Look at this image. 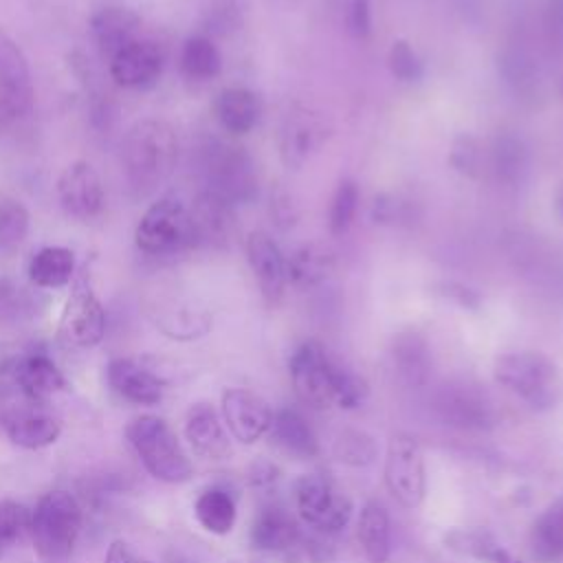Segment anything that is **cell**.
Listing matches in <instances>:
<instances>
[{"label":"cell","mask_w":563,"mask_h":563,"mask_svg":"<svg viewBox=\"0 0 563 563\" xmlns=\"http://www.w3.org/2000/svg\"><path fill=\"white\" fill-rule=\"evenodd\" d=\"M29 233V211L22 202L0 198V255L13 253Z\"/></svg>","instance_id":"cell-34"},{"label":"cell","mask_w":563,"mask_h":563,"mask_svg":"<svg viewBox=\"0 0 563 563\" xmlns=\"http://www.w3.org/2000/svg\"><path fill=\"white\" fill-rule=\"evenodd\" d=\"M178 158L176 132L161 119L136 121L123 141L121 163L125 183L136 198L154 194L172 174Z\"/></svg>","instance_id":"cell-1"},{"label":"cell","mask_w":563,"mask_h":563,"mask_svg":"<svg viewBox=\"0 0 563 563\" xmlns=\"http://www.w3.org/2000/svg\"><path fill=\"white\" fill-rule=\"evenodd\" d=\"M26 310V297L22 288L9 279H0V319H20Z\"/></svg>","instance_id":"cell-41"},{"label":"cell","mask_w":563,"mask_h":563,"mask_svg":"<svg viewBox=\"0 0 563 563\" xmlns=\"http://www.w3.org/2000/svg\"><path fill=\"white\" fill-rule=\"evenodd\" d=\"M163 64V48L152 40L136 37L110 59V75L123 88H147L161 77Z\"/></svg>","instance_id":"cell-15"},{"label":"cell","mask_w":563,"mask_h":563,"mask_svg":"<svg viewBox=\"0 0 563 563\" xmlns=\"http://www.w3.org/2000/svg\"><path fill=\"white\" fill-rule=\"evenodd\" d=\"M548 31L556 40H563V0L548 2Z\"/></svg>","instance_id":"cell-45"},{"label":"cell","mask_w":563,"mask_h":563,"mask_svg":"<svg viewBox=\"0 0 563 563\" xmlns=\"http://www.w3.org/2000/svg\"><path fill=\"white\" fill-rule=\"evenodd\" d=\"M185 438L194 453L205 460H224L231 451L218 411L209 402H196L185 418Z\"/></svg>","instance_id":"cell-19"},{"label":"cell","mask_w":563,"mask_h":563,"mask_svg":"<svg viewBox=\"0 0 563 563\" xmlns=\"http://www.w3.org/2000/svg\"><path fill=\"white\" fill-rule=\"evenodd\" d=\"M31 510L13 499L0 501V550L18 543L29 534Z\"/></svg>","instance_id":"cell-36"},{"label":"cell","mask_w":563,"mask_h":563,"mask_svg":"<svg viewBox=\"0 0 563 563\" xmlns=\"http://www.w3.org/2000/svg\"><path fill=\"white\" fill-rule=\"evenodd\" d=\"M222 57L216 44L205 35H194L183 44L180 68L189 79L207 81L220 73Z\"/></svg>","instance_id":"cell-33"},{"label":"cell","mask_w":563,"mask_h":563,"mask_svg":"<svg viewBox=\"0 0 563 563\" xmlns=\"http://www.w3.org/2000/svg\"><path fill=\"white\" fill-rule=\"evenodd\" d=\"M394 365L398 376L411 385L420 387L427 383L431 372V354L427 343L418 334H402L394 343Z\"/></svg>","instance_id":"cell-31"},{"label":"cell","mask_w":563,"mask_h":563,"mask_svg":"<svg viewBox=\"0 0 563 563\" xmlns=\"http://www.w3.org/2000/svg\"><path fill=\"white\" fill-rule=\"evenodd\" d=\"M356 202H358V189L352 180H341L334 196H332V207H330V231L332 235H341L343 231H347L354 211H356Z\"/></svg>","instance_id":"cell-38"},{"label":"cell","mask_w":563,"mask_h":563,"mask_svg":"<svg viewBox=\"0 0 563 563\" xmlns=\"http://www.w3.org/2000/svg\"><path fill=\"white\" fill-rule=\"evenodd\" d=\"M559 209H561V213H563V194L559 196Z\"/></svg>","instance_id":"cell-46"},{"label":"cell","mask_w":563,"mask_h":563,"mask_svg":"<svg viewBox=\"0 0 563 563\" xmlns=\"http://www.w3.org/2000/svg\"><path fill=\"white\" fill-rule=\"evenodd\" d=\"M561 90H563V81H561Z\"/></svg>","instance_id":"cell-47"},{"label":"cell","mask_w":563,"mask_h":563,"mask_svg":"<svg viewBox=\"0 0 563 563\" xmlns=\"http://www.w3.org/2000/svg\"><path fill=\"white\" fill-rule=\"evenodd\" d=\"M451 165L460 172V174H466V176H475L479 172V163H482V150H479V143L473 139V136H457L453 141V147H451V156H449Z\"/></svg>","instance_id":"cell-40"},{"label":"cell","mask_w":563,"mask_h":563,"mask_svg":"<svg viewBox=\"0 0 563 563\" xmlns=\"http://www.w3.org/2000/svg\"><path fill=\"white\" fill-rule=\"evenodd\" d=\"M341 367L343 365L334 361L321 343H301L292 352L288 363L297 398L310 409H330L332 405H336V385Z\"/></svg>","instance_id":"cell-5"},{"label":"cell","mask_w":563,"mask_h":563,"mask_svg":"<svg viewBox=\"0 0 563 563\" xmlns=\"http://www.w3.org/2000/svg\"><path fill=\"white\" fill-rule=\"evenodd\" d=\"M334 266L332 253L321 244H303L286 257V279L292 286L310 288L323 282Z\"/></svg>","instance_id":"cell-29"},{"label":"cell","mask_w":563,"mask_h":563,"mask_svg":"<svg viewBox=\"0 0 563 563\" xmlns=\"http://www.w3.org/2000/svg\"><path fill=\"white\" fill-rule=\"evenodd\" d=\"M347 31L356 37H365L372 29V11H369V2L367 0H350L347 2Z\"/></svg>","instance_id":"cell-43"},{"label":"cell","mask_w":563,"mask_h":563,"mask_svg":"<svg viewBox=\"0 0 563 563\" xmlns=\"http://www.w3.org/2000/svg\"><path fill=\"white\" fill-rule=\"evenodd\" d=\"M358 543L369 563H385L391 550L389 515L383 504L367 501L358 517Z\"/></svg>","instance_id":"cell-28"},{"label":"cell","mask_w":563,"mask_h":563,"mask_svg":"<svg viewBox=\"0 0 563 563\" xmlns=\"http://www.w3.org/2000/svg\"><path fill=\"white\" fill-rule=\"evenodd\" d=\"M216 117L227 132L246 134L255 128L262 106L255 92L246 88H227L216 99Z\"/></svg>","instance_id":"cell-27"},{"label":"cell","mask_w":563,"mask_h":563,"mask_svg":"<svg viewBox=\"0 0 563 563\" xmlns=\"http://www.w3.org/2000/svg\"><path fill=\"white\" fill-rule=\"evenodd\" d=\"M0 198H2V194H0Z\"/></svg>","instance_id":"cell-48"},{"label":"cell","mask_w":563,"mask_h":563,"mask_svg":"<svg viewBox=\"0 0 563 563\" xmlns=\"http://www.w3.org/2000/svg\"><path fill=\"white\" fill-rule=\"evenodd\" d=\"M194 515L207 532L227 534V532H231V528L235 523L238 510H235L233 497L224 488L213 486L198 495V499L194 504Z\"/></svg>","instance_id":"cell-32"},{"label":"cell","mask_w":563,"mask_h":563,"mask_svg":"<svg viewBox=\"0 0 563 563\" xmlns=\"http://www.w3.org/2000/svg\"><path fill=\"white\" fill-rule=\"evenodd\" d=\"M246 257L264 299L268 303H277L288 284L286 257L282 255L277 242L264 231H253L246 238Z\"/></svg>","instance_id":"cell-16"},{"label":"cell","mask_w":563,"mask_h":563,"mask_svg":"<svg viewBox=\"0 0 563 563\" xmlns=\"http://www.w3.org/2000/svg\"><path fill=\"white\" fill-rule=\"evenodd\" d=\"M139 18L130 11V9H121V7H106L101 9L90 26H92V35L95 42L101 51L103 57H108V62L130 42H134L139 35Z\"/></svg>","instance_id":"cell-23"},{"label":"cell","mask_w":563,"mask_h":563,"mask_svg":"<svg viewBox=\"0 0 563 563\" xmlns=\"http://www.w3.org/2000/svg\"><path fill=\"white\" fill-rule=\"evenodd\" d=\"M273 442L288 455L299 460H310L319 453V442L312 431V427L306 422V418L297 409H279L273 413L271 429H268Z\"/></svg>","instance_id":"cell-24"},{"label":"cell","mask_w":563,"mask_h":563,"mask_svg":"<svg viewBox=\"0 0 563 563\" xmlns=\"http://www.w3.org/2000/svg\"><path fill=\"white\" fill-rule=\"evenodd\" d=\"M303 541L297 521L282 508L268 506L257 512L251 526V543L262 552H290Z\"/></svg>","instance_id":"cell-22"},{"label":"cell","mask_w":563,"mask_h":563,"mask_svg":"<svg viewBox=\"0 0 563 563\" xmlns=\"http://www.w3.org/2000/svg\"><path fill=\"white\" fill-rule=\"evenodd\" d=\"M134 240L147 255H174L196 246L189 209L176 198L156 200L139 220Z\"/></svg>","instance_id":"cell-6"},{"label":"cell","mask_w":563,"mask_h":563,"mask_svg":"<svg viewBox=\"0 0 563 563\" xmlns=\"http://www.w3.org/2000/svg\"><path fill=\"white\" fill-rule=\"evenodd\" d=\"M106 312L86 279L75 282L59 319V334L73 347H92L103 339Z\"/></svg>","instance_id":"cell-12"},{"label":"cell","mask_w":563,"mask_h":563,"mask_svg":"<svg viewBox=\"0 0 563 563\" xmlns=\"http://www.w3.org/2000/svg\"><path fill=\"white\" fill-rule=\"evenodd\" d=\"M433 409L444 424L462 431H486L497 420L488 394L468 383L444 385L433 398Z\"/></svg>","instance_id":"cell-11"},{"label":"cell","mask_w":563,"mask_h":563,"mask_svg":"<svg viewBox=\"0 0 563 563\" xmlns=\"http://www.w3.org/2000/svg\"><path fill=\"white\" fill-rule=\"evenodd\" d=\"M495 380L534 409L550 407L559 389V369L541 352H508L495 361Z\"/></svg>","instance_id":"cell-4"},{"label":"cell","mask_w":563,"mask_h":563,"mask_svg":"<svg viewBox=\"0 0 563 563\" xmlns=\"http://www.w3.org/2000/svg\"><path fill=\"white\" fill-rule=\"evenodd\" d=\"M493 165L499 178L512 183L517 178H521L526 165H528V156H526V147L519 139L515 136H501L495 143L493 150Z\"/></svg>","instance_id":"cell-35"},{"label":"cell","mask_w":563,"mask_h":563,"mask_svg":"<svg viewBox=\"0 0 563 563\" xmlns=\"http://www.w3.org/2000/svg\"><path fill=\"white\" fill-rule=\"evenodd\" d=\"M81 506L68 490L44 493L31 510V541L44 563L70 559L81 532Z\"/></svg>","instance_id":"cell-2"},{"label":"cell","mask_w":563,"mask_h":563,"mask_svg":"<svg viewBox=\"0 0 563 563\" xmlns=\"http://www.w3.org/2000/svg\"><path fill=\"white\" fill-rule=\"evenodd\" d=\"M389 68H391V73H394L398 79H402V81H413V79H420V75H422V62H420V57H418L416 51H413L407 42H402V40L394 42V46H391V51H389Z\"/></svg>","instance_id":"cell-39"},{"label":"cell","mask_w":563,"mask_h":563,"mask_svg":"<svg viewBox=\"0 0 563 563\" xmlns=\"http://www.w3.org/2000/svg\"><path fill=\"white\" fill-rule=\"evenodd\" d=\"M125 435L141 464L154 479L180 484L191 477V460L183 451L174 429L163 418L152 413L139 416L128 424Z\"/></svg>","instance_id":"cell-3"},{"label":"cell","mask_w":563,"mask_h":563,"mask_svg":"<svg viewBox=\"0 0 563 563\" xmlns=\"http://www.w3.org/2000/svg\"><path fill=\"white\" fill-rule=\"evenodd\" d=\"M334 453L341 462L352 466H367L376 457L374 440L363 431H343L334 444Z\"/></svg>","instance_id":"cell-37"},{"label":"cell","mask_w":563,"mask_h":563,"mask_svg":"<svg viewBox=\"0 0 563 563\" xmlns=\"http://www.w3.org/2000/svg\"><path fill=\"white\" fill-rule=\"evenodd\" d=\"M323 141V125L306 108H295L286 114L282 125V161L288 167H299L310 152H314Z\"/></svg>","instance_id":"cell-21"},{"label":"cell","mask_w":563,"mask_h":563,"mask_svg":"<svg viewBox=\"0 0 563 563\" xmlns=\"http://www.w3.org/2000/svg\"><path fill=\"white\" fill-rule=\"evenodd\" d=\"M295 504L301 521L314 532H339L352 517V501L325 475L308 473L295 484Z\"/></svg>","instance_id":"cell-8"},{"label":"cell","mask_w":563,"mask_h":563,"mask_svg":"<svg viewBox=\"0 0 563 563\" xmlns=\"http://www.w3.org/2000/svg\"><path fill=\"white\" fill-rule=\"evenodd\" d=\"M271 218L275 220V224L279 229H290L297 220V209H295V202L290 198L288 191L284 189H277L273 196H271Z\"/></svg>","instance_id":"cell-42"},{"label":"cell","mask_w":563,"mask_h":563,"mask_svg":"<svg viewBox=\"0 0 563 563\" xmlns=\"http://www.w3.org/2000/svg\"><path fill=\"white\" fill-rule=\"evenodd\" d=\"M33 79L22 48L0 29V130L24 121L33 110Z\"/></svg>","instance_id":"cell-9"},{"label":"cell","mask_w":563,"mask_h":563,"mask_svg":"<svg viewBox=\"0 0 563 563\" xmlns=\"http://www.w3.org/2000/svg\"><path fill=\"white\" fill-rule=\"evenodd\" d=\"M106 374L112 391L128 402L156 405L163 398V380L134 358H112Z\"/></svg>","instance_id":"cell-17"},{"label":"cell","mask_w":563,"mask_h":563,"mask_svg":"<svg viewBox=\"0 0 563 563\" xmlns=\"http://www.w3.org/2000/svg\"><path fill=\"white\" fill-rule=\"evenodd\" d=\"M222 418L231 435L242 444L257 442L271 429L273 411L257 394L231 387L222 394Z\"/></svg>","instance_id":"cell-14"},{"label":"cell","mask_w":563,"mask_h":563,"mask_svg":"<svg viewBox=\"0 0 563 563\" xmlns=\"http://www.w3.org/2000/svg\"><path fill=\"white\" fill-rule=\"evenodd\" d=\"M200 167L207 180V189L229 205L246 202L255 196L257 178L251 158L233 145L211 141L202 147Z\"/></svg>","instance_id":"cell-7"},{"label":"cell","mask_w":563,"mask_h":563,"mask_svg":"<svg viewBox=\"0 0 563 563\" xmlns=\"http://www.w3.org/2000/svg\"><path fill=\"white\" fill-rule=\"evenodd\" d=\"M2 427L9 440L22 449H44L57 442L62 433V422L42 409V405H31L18 413H11L2 420Z\"/></svg>","instance_id":"cell-20"},{"label":"cell","mask_w":563,"mask_h":563,"mask_svg":"<svg viewBox=\"0 0 563 563\" xmlns=\"http://www.w3.org/2000/svg\"><path fill=\"white\" fill-rule=\"evenodd\" d=\"M528 552L537 563L563 559V497L548 506L528 532Z\"/></svg>","instance_id":"cell-26"},{"label":"cell","mask_w":563,"mask_h":563,"mask_svg":"<svg viewBox=\"0 0 563 563\" xmlns=\"http://www.w3.org/2000/svg\"><path fill=\"white\" fill-rule=\"evenodd\" d=\"M73 273L75 257L66 246H44L29 264L31 282L40 288H62L73 279Z\"/></svg>","instance_id":"cell-30"},{"label":"cell","mask_w":563,"mask_h":563,"mask_svg":"<svg viewBox=\"0 0 563 563\" xmlns=\"http://www.w3.org/2000/svg\"><path fill=\"white\" fill-rule=\"evenodd\" d=\"M194 244H216L229 235L231 205L211 191H202L189 209Z\"/></svg>","instance_id":"cell-25"},{"label":"cell","mask_w":563,"mask_h":563,"mask_svg":"<svg viewBox=\"0 0 563 563\" xmlns=\"http://www.w3.org/2000/svg\"><path fill=\"white\" fill-rule=\"evenodd\" d=\"M57 198L68 218L90 220L103 209V185L97 169L77 161L70 163L57 180Z\"/></svg>","instance_id":"cell-13"},{"label":"cell","mask_w":563,"mask_h":563,"mask_svg":"<svg viewBox=\"0 0 563 563\" xmlns=\"http://www.w3.org/2000/svg\"><path fill=\"white\" fill-rule=\"evenodd\" d=\"M385 486L391 497L405 506L416 508L424 499L427 475H424V455L420 444L407 435L396 433L385 453Z\"/></svg>","instance_id":"cell-10"},{"label":"cell","mask_w":563,"mask_h":563,"mask_svg":"<svg viewBox=\"0 0 563 563\" xmlns=\"http://www.w3.org/2000/svg\"><path fill=\"white\" fill-rule=\"evenodd\" d=\"M11 374L22 396L37 405H44L53 394L66 387L64 374L46 354L11 358Z\"/></svg>","instance_id":"cell-18"},{"label":"cell","mask_w":563,"mask_h":563,"mask_svg":"<svg viewBox=\"0 0 563 563\" xmlns=\"http://www.w3.org/2000/svg\"><path fill=\"white\" fill-rule=\"evenodd\" d=\"M106 563H152L150 559L141 556L130 543L117 539L108 545V552H106Z\"/></svg>","instance_id":"cell-44"}]
</instances>
